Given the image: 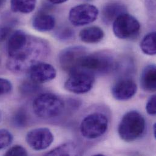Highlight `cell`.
I'll return each mask as SVG.
<instances>
[{"instance_id":"f1b7e54d","label":"cell","mask_w":156,"mask_h":156,"mask_svg":"<svg viewBox=\"0 0 156 156\" xmlns=\"http://www.w3.org/2000/svg\"><path fill=\"white\" fill-rule=\"evenodd\" d=\"M51 3L53 4H60L66 2L68 0H48Z\"/></svg>"},{"instance_id":"5b68a950","label":"cell","mask_w":156,"mask_h":156,"mask_svg":"<svg viewBox=\"0 0 156 156\" xmlns=\"http://www.w3.org/2000/svg\"><path fill=\"white\" fill-rule=\"evenodd\" d=\"M108 124V119L105 114L94 112L87 115L83 119L80 126V133L87 139H96L106 133Z\"/></svg>"},{"instance_id":"484cf974","label":"cell","mask_w":156,"mask_h":156,"mask_svg":"<svg viewBox=\"0 0 156 156\" xmlns=\"http://www.w3.org/2000/svg\"><path fill=\"white\" fill-rule=\"evenodd\" d=\"M12 90L11 82L5 78H0V95L10 93Z\"/></svg>"},{"instance_id":"cb8c5ba5","label":"cell","mask_w":156,"mask_h":156,"mask_svg":"<svg viewBox=\"0 0 156 156\" xmlns=\"http://www.w3.org/2000/svg\"><path fill=\"white\" fill-rule=\"evenodd\" d=\"M28 153L26 150L20 145H15L11 147L5 153V156H26Z\"/></svg>"},{"instance_id":"f546056e","label":"cell","mask_w":156,"mask_h":156,"mask_svg":"<svg viewBox=\"0 0 156 156\" xmlns=\"http://www.w3.org/2000/svg\"><path fill=\"white\" fill-rule=\"evenodd\" d=\"M153 134H154V138L156 137V123H155L153 125Z\"/></svg>"},{"instance_id":"6da1fadb","label":"cell","mask_w":156,"mask_h":156,"mask_svg":"<svg viewBox=\"0 0 156 156\" xmlns=\"http://www.w3.org/2000/svg\"><path fill=\"white\" fill-rule=\"evenodd\" d=\"M47 43L40 38L29 37L26 44L18 52L9 56L7 68L13 73H21L48 53Z\"/></svg>"},{"instance_id":"ffe728a7","label":"cell","mask_w":156,"mask_h":156,"mask_svg":"<svg viewBox=\"0 0 156 156\" xmlns=\"http://www.w3.org/2000/svg\"><path fill=\"white\" fill-rule=\"evenodd\" d=\"M76 145L71 143L64 144L46 154V156H71L74 154Z\"/></svg>"},{"instance_id":"3957f363","label":"cell","mask_w":156,"mask_h":156,"mask_svg":"<svg viewBox=\"0 0 156 156\" xmlns=\"http://www.w3.org/2000/svg\"><path fill=\"white\" fill-rule=\"evenodd\" d=\"M33 111L39 118L50 119L60 116L65 109L61 98L52 93H43L35 98L32 103Z\"/></svg>"},{"instance_id":"ba28073f","label":"cell","mask_w":156,"mask_h":156,"mask_svg":"<svg viewBox=\"0 0 156 156\" xmlns=\"http://www.w3.org/2000/svg\"><path fill=\"white\" fill-rule=\"evenodd\" d=\"M98 15V9L94 5L84 4L73 7L69 14V20L75 26H83L93 23Z\"/></svg>"},{"instance_id":"44dd1931","label":"cell","mask_w":156,"mask_h":156,"mask_svg":"<svg viewBox=\"0 0 156 156\" xmlns=\"http://www.w3.org/2000/svg\"><path fill=\"white\" fill-rule=\"evenodd\" d=\"M39 90V84L36 83L32 80L24 81L20 86L21 92L24 95H29L37 92Z\"/></svg>"},{"instance_id":"d4e9b609","label":"cell","mask_w":156,"mask_h":156,"mask_svg":"<svg viewBox=\"0 0 156 156\" xmlns=\"http://www.w3.org/2000/svg\"><path fill=\"white\" fill-rule=\"evenodd\" d=\"M12 30V23L0 24V42L4 41L11 34Z\"/></svg>"},{"instance_id":"277c9868","label":"cell","mask_w":156,"mask_h":156,"mask_svg":"<svg viewBox=\"0 0 156 156\" xmlns=\"http://www.w3.org/2000/svg\"><path fill=\"white\" fill-rule=\"evenodd\" d=\"M116 67L117 63L113 57L108 53L101 52L86 54L80 60L78 69L86 70L95 76L108 74Z\"/></svg>"},{"instance_id":"4fadbf2b","label":"cell","mask_w":156,"mask_h":156,"mask_svg":"<svg viewBox=\"0 0 156 156\" xmlns=\"http://www.w3.org/2000/svg\"><path fill=\"white\" fill-rule=\"evenodd\" d=\"M32 27L37 31L41 32L52 30L55 26L54 17L44 12H40L32 20Z\"/></svg>"},{"instance_id":"2e32d148","label":"cell","mask_w":156,"mask_h":156,"mask_svg":"<svg viewBox=\"0 0 156 156\" xmlns=\"http://www.w3.org/2000/svg\"><path fill=\"white\" fill-rule=\"evenodd\" d=\"M126 7L119 2H109L102 10V19L106 24H110L121 14L126 13Z\"/></svg>"},{"instance_id":"ac0fdd59","label":"cell","mask_w":156,"mask_h":156,"mask_svg":"<svg viewBox=\"0 0 156 156\" xmlns=\"http://www.w3.org/2000/svg\"><path fill=\"white\" fill-rule=\"evenodd\" d=\"M37 0H10V7L13 12L29 13L36 7Z\"/></svg>"},{"instance_id":"603a6c76","label":"cell","mask_w":156,"mask_h":156,"mask_svg":"<svg viewBox=\"0 0 156 156\" xmlns=\"http://www.w3.org/2000/svg\"><path fill=\"white\" fill-rule=\"evenodd\" d=\"M27 115L24 109H19L13 116V122L18 127H25L27 123Z\"/></svg>"},{"instance_id":"d6986e66","label":"cell","mask_w":156,"mask_h":156,"mask_svg":"<svg viewBox=\"0 0 156 156\" xmlns=\"http://www.w3.org/2000/svg\"><path fill=\"white\" fill-rule=\"evenodd\" d=\"M156 32H151L145 35L140 43V48L142 52L148 55H156Z\"/></svg>"},{"instance_id":"8fae6325","label":"cell","mask_w":156,"mask_h":156,"mask_svg":"<svg viewBox=\"0 0 156 156\" xmlns=\"http://www.w3.org/2000/svg\"><path fill=\"white\" fill-rule=\"evenodd\" d=\"M27 73L30 80L38 84L50 81L57 76V71L53 66L40 62L32 65L29 68Z\"/></svg>"},{"instance_id":"5bb4252c","label":"cell","mask_w":156,"mask_h":156,"mask_svg":"<svg viewBox=\"0 0 156 156\" xmlns=\"http://www.w3.org/2000/svg\"><path fill=\"white\" fill-rule=\"evenodd\" d=\"M142 88L148 92H154L156 89V68L154 65L146 66L140 76Z\"/></svg>"},{"instance_id":"7402d4cb","label":"cell","mask_w":156,"mask_h":156,"mask_svg":"<svg viewBox=\"0 0 156 156\" xmlns=\"http://www.w3.org/2000/svg\"><path fill=\"white\" fill-rule=\"evenodd\" d=\"M13 136L10 131L5 129H0V150L10 146L13 142Z\"/></svg>"},{"instance_id":"e0dca14e","label":"cell","mask_w":156,"mask_h":156,"mask_svg":"<svg viewBox=\"0 0 156 156\" xmlns=\"http://www.w3.org/2000/svg\"><path fill=\"white\" fill-rule=\"evenodd\" d=\"M79 35L83 42L87 44H95L99 43L103 39L105 33L100 27L91 26L81 30Z\"/></svg>"},{"instance_id":"7a4b0ae2","label":"cell","mask_w":156,"mask_h":156,"mask_svg":"<svg viewBox=\"0 0 156 156\" xmlns=\"http://www.w3.org/2000/svg\"><path fill=\"white\" fill-rule=\"evenodd\" d=\"M145 129L144 117L137 111H131L123 116L119 125L118 133L123 140L131 142L140 138Z\"/></svg>"},{"instance_id":"1f68e13d","label":"cell","mask_w":156,"mask_h":156,"mask_svg":"<svg viewBox=\"0 0 156 156\" xmlns=\"http://www.w3.org/2000/svg\"></svg>"},{"instance_id":"7c38bea8","label":"cell","mask_w":156,"mask_h":156,"mask_svg":"<svg viewBox=\"0 0 156 156\" xmlns=\"http://www.w3.org/2000/svg\"><path fill=\"white\" fill-rule=\"evenodd\" d=\"M137 86L131 78H123L114 83L111 88L113 97L119 101H126L133 98L137 93Z\"/></svg>"},{"instance_id":"4dcf8cb0","label":"cell","mask_w":156,"mask_h":156,"mask_svg":"<svg viewBox=\"0 0 156 156\" xmlns=\"http://www.w3.org/2000/svg\"><path fill=\"white\" fill-rule=\"evenodd\" d=\"M5 0H0V8L2 7V5H3L4 2Z\"/></svg>"},{"instance_id":"4316f807","label":"cell","mask_w":156,"mask_h":156,"mask_svg":"<svg viewBox=\"0 0 156 156\" xmlns=\"http://www.w3.org/2000/svg\"><path fill=\"white\" fill-rule=\"evenodd\" d=\"M146 110L147 113L150 115H155L156 113V96L153 95L151 96L146 105Z\"/></svg>"},{"instance_id":"9a60e30c","label":"cell","mask_w":156,"mask_h":156,"mask_svg":"<svg viewBox=\"0 0 156 156\" xmlns=\"http://www.w3.org/2000/svg\"><path fill=\"white\" fill-rule=\"evenodd\" d=\"M30 35L21 30H16L10 37L7 43L8 55L10 56L20 50L27 42Z\"/></svg>"},{"instance_id":"9c48e42d","label":"cell","mask_w":156,"mask_h":156,"mask_svg":"<svg viewBox=\"0 0 156 156\" xmlns=\"http://www.w3.org/2000/svg\"><path fill=\"white\" fill-rule=\"evenodd\" d=\"M86 54V49L83 46H77L66 48L59 54L60 65L65 71L71 73L78 69L80 60Z\"/></svg>"},{"instance_id":"30bf717a","label":"cell","mask_w":156,"mask_h":156,"mask_svg":"<svg viewBox=\"0 0 156 156\" xmlns=\"http://www.w3.org/2000/svg\"><path fill=\"white\" fill-rule=\"evenodd\" d=\"M54 137L46 128H35L29 131L26 136L28 145L35 151H42L49 148L54 142Z\"/></svg>"},{"instance_id":"8992f818","label":"cell","mask_w":156,"mask_h":156,"mask_svg":"<svg viewBox=\"0 0 156 156\" xmlns=\"http://www.w3.org/2000/svg\"><path fill=\"white\" fill-rule=\"evenodd\" d=\"M95 76L81 69H77L71 73L65 83V88L76 94H83L89 92L94 84Z\"/></svg>"},{"instance_id":"83f0119b","label":"cell","mask_w":156,"mask_h":156,"mask_svg":"<svg viewBox=\"0 0 156 156\" xmlns=\"http://www.w3.org/2000/svg\"><path fill=\"white\" fill-rule=\"evenodd\" d=\"M73 34L72 31L69 28H63L60 32H58L57 35L62 40H68Z\"/></svg>"},{"instance_id":"52a82bcc","label":"cell","mask_w":156,"mask_h":156,"mask_svg":"<svg viewBox=\"0 0 156 156\" xmlns=\"http://www.w3.org/2000/svg\"><path fill=\"white\" fill-rule=\"evenodd\" d=\"M112 28L114 34L117 38L126 40L133 38L139 34L140 24L135 17L124 13L114 20Z\"/></svg>"}]
</instances>
